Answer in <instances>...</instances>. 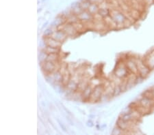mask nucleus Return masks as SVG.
<instances>
[{
    "mask_svg": "<svg viewBox=\"0 0 154 135\" xmlns=\"http://www.w3.org/2000/svg\"><path fill=\"white\" fill-rule=\"evenodd\" d=\"M146 66L150 70H153L154 68V51L149 53L148 57L146 59V61L145 62Z\"/></svg>",
    "mask_w": 154,
    "mask_h": 135,
    "instance_id": "obj_1",
    "label": "nucleus"
}]
</instances>
